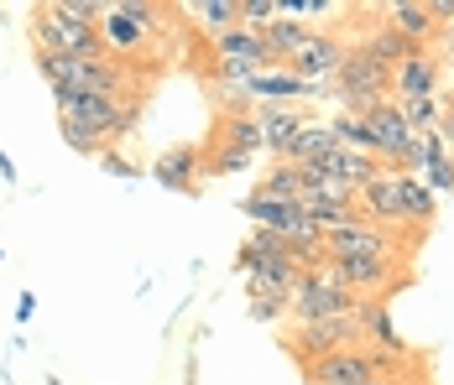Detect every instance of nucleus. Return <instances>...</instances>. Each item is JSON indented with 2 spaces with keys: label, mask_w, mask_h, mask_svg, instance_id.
<instances>
[{
  "label": "nucleus",
  "mask_w": 454,
  "mask_h": 385,
  "mask_svg": "<svg viewBox=\"0 0 454 385\" xmlns=\"http://www.w3.org/2000/svg\"><path fill=\"white\" fill-rule=\"evenodd\" d=\"M256 167V157H240V151H204V177H246Z\"/></svg>",
  "instance_id": "bb28decb"
},
{
  "label": "nucleus",
  "mask_w": 454,
  "mask_h": 385,
  "mask_svg": "<svg viewBox=\"0 0 454 385\" xmlns=\"http://www.w3.org/2000/svg\"><path fill=\"white\" fill-rule=\"evenodd\" d=\"M58 130H63V141H68V151H79V157H94V162H99V157L110 151V146H105V141H99L94 130H84L79 120H68V115H58Z\"/></svg>",
  "instance_id": "a878e982"
},
{
  "label": "nucleus",
  "mask_w": 454,
  "mask_h": 385,
  "mask_svg": "<svg viewBox=\"0 0 454 385\" xmlns=\"http://www.w3.org/2000/svg\"><path fill=\"white\" fill-rule=\"evenodd\" d=\"M340 63H345V37L329 32V27H314V32L303 37V47H298L282 68H287L293 79H303V84L329 89L334 79H340Z\"/></svg>",
  "instance_id": "0eeeda50"
},
{
  "label": "nucleus",
  "mask_w": 454,
  "mask_h": 385,
  "mask_svg": "<svg viewBox=\"0 0 454 385\" xmlns=\"http://www.w3.org/2000/svg\"><path fill=\"white\" fill-rule=\"evenodd\" d=\"M183 16L204 32V42L209 37H220L230 27H240V0H193V5H183Z\"/></svg>",
  "instance_id": "a211bd4d"
},
{
  "label": "nucleus",
  "mask_w": 454,
  "mask_h": 385,
  "mask_svg": "<svg viewBox=\"0 0 454 385\" xmlns=\"http://www.w3.org/2000/svg\"><path fill=\"white\" fill-rule=\"evenodd\" d=\"M345 146H340V135L329 130V120H314V126L303 130L287 151H282V162H293V167H309V162H329V157H340Z\"/></svg>",
  "instance_id": "dca6fc26"
},
{
  "label": "nucleus",
  "mask_w": 454,
  "mask_h": 385,
  "mask_svg": "<svg viewBox=\"0 0 454 385\" xmlns=\"http://www.w3.org/2000/svg\"><path fill=\"white\" fill-rule=\"evenodd\" d=\"M329 130L340 135V146H345V151H365V157H371V126H365V115L334 110V115H329Z\"/></svg>",
  "instance_id": "b1692460"
},
{
  "label": "nucleus",
  "mask_w": 454,
  "mask_h": 385,
  "mask_svg": "<svg viewBox=\"0 0 454 385\" xmlns=\"http://www.w3.org/2000/svg\"><path fill=\"white\" fill-rule=\"evenodd\" d=\"M204 151H240V157H262V120L256 115H215V130L204 141Z\"/></svg>",
  "instance_id": "ddd939ff"
},
{
  "label": "nucleus",
  "mask_w": 454,
  "mask_h": 385,
  "mask_svg": "<svg viewBox=\"0 0 454 385\" xmlns=\"http://www.w3.org/2000/svg\"><path fill=\"white\" fill-rule=\"evenodd\" d=\"M52 99H58V115H68L84 130H94L105 146L141 120V99H105V94H84V89H63Z\"/></svg>",
  "instance_id": "423d86ee"
},
{
  "label": "nucleus",
  "mask_w": 454,
  "mask_h": 385,
  "mask_svg": "<svg viewBox=\"0 0 454 385\" xmlns=\"http://www.w3.org/2000/svg\"><path fill=\"white\" fill-rule=\"evenodd\" d=\"M376 177H381V162L365 157V151H340V157H329V182H340V188H350V193H361L365 182H376Z\"/></svg>",
  "instance_id": "6ab92c4d"
},
{
  "label": "nucleus",
  "mask_w": 454,
  "mask_h": 385,
  "mask_svg": "<svg viewBox=\"0 0 454 385\" xmlns=\"http://www.w3.org/2000/svg\"><path fill=\"white\" fill-rule=\"evenodd\" d=\"M345 42H361L365 52L381 63V68H403V63L412 58V47L403 42V37L387 27V21H371V27H361V37H345Z\"/></svg>",
  "instance_id": "f3484780"
},
{
  "label": "nucleus",
  "mask_w": 454,
  "mask_h": 385,
  "mask_svg": "<svg viewBox=\"0 0 454 385\" xmlns=\"http://www.w3.org/2000/svg\"><path fill=\"white\" fill-rule=\"evenodd\" d=\"M309 32H314V27H303V21H293V16H277L272 27L262 32V42H267V52H272L277 68H282V63L303 47V37H309Z\"/></svg>",
  "instance_id": "4be33fe9"
},
{
  "label": "nucleus",
  "mask_w": 454,
  "mask_h": 385,
  "mask_svg": "<svg viewBox=\"0 0 454 385\" xmlns=\"http://www.w3.org/2000/svg\"><path fill=\"white\" fill-rule=\"evenodd\" d=\"M272 21H277V0H240V27L267 32Z\"/></svg>",
  "instance_id": "cd10ccee"
},
{
  "label": "nucleus",
  "mask_w": 454,
  "mask_h": 385,
  "mask_svg": "<svg viewBox=\"0 0 454 385\" xmlns=\"http://www.w3.org/2000/svg\"><path fill=\"white\" fill-rule=\"evenodd\" d=\"M0 266H5V250H0Z\"/></svg>",
  "instance_id": "72a5a7b5"
},
{
  "label": "nucleus",
  "mask_w": 454,
  "mask_h": 385,
  "mask_svg": "<svg viewBox=\"0 0 454 385\" xmlns=\"http://www.w3.org/2000/svg\"><path fill=\"white\" fill-rule=\"evenodd\" d=\"M397 110H403V120H408L412 135H428V130H439V120H444V94H428V99H397Z\"/></svg>",
  "instance_id": "5701e85b"
},
{
  "label": "nucleus",
  "mask_w": 454,
  "mask_h": 385,
  "mask_svg": "<svg viewBox=\"0 0 454 385\" xmlns=\"http://www.w3.org/2000/svg\"><path fill=\"white\" fill-rule=\"evenodd\" d=\"M199 177H204V146H193V141L162 146V157L152 162V182L168 188V193H183V198H199L204 193Z\"/></svg>",
  "instance_id": "1a4fd4ad"
},
{
  "label": "nucleus",
  "mask_w": 454,
  "mask_h": 385,
  "mask_svg": "<svg viewBox=\"0 0 454 385\" xmlns=\"http://www.w3.org/2000/svg\"><path fill=\"white\" fill-rule=\"evenodd\" d=\"M99 11L94 0H43L32 5V52L58 58H99Z\"/></svg>",
  "instance_id": "f257e3e1"
},
{
  "label": "nucleus",
  "mask_w": 454,
  "mask_h": 385,
  "mask_svg": "<svg viewBox=\"0 0 454 385\" xmlns=\"http://www.w3.org/2000/svg\"><path fill=\"white\" fill-rule=\"evenodd\" d=\"M235 271H240L246 292H277V297H293L298 281H303L298 256L277 240L272 229H251L246 235V245L235 250Z\"/></svg>",
  "instance_id": "7ed1b4c3"
},
{
  "label": "nucleus",
  "mask_w": 454,
  "mask_h": 385,
  "mask_svg": "<svg viewBox=\"0 0 454 385\" xmlns=\"http://www.w3.org/2000/svg\"><path fill=\"white\" fill-rule=\"evenodd\" d=\"M381 21H387L412 52H434V47H439V21H434L428 0H392V5H381Z\"/></svg>",
  "instance_id": "9d476101"
},
{
  "label": "nucleus",
  "mask_w": 454,
  "mask_h": 385,
  "mask_svg": "<svg viewBox=\"0 0 454 385\" xmlns=\"http://www.w3.org/2000/svg\"><path fill=\"white\" fill-rule=\"evenodd\" d=\"M444 58L439 52H412L403 68H392V99H428L444 94Z\"/></svg>",
  "instance_id": "f8f14e48"
},
{
  "label": "nucleus",
  "mask_w": 454,
  "mask_h": 385,
  "mask_svg": "<svg viewBox=\"0 0 454 385\" xmlns=\"http://www.w3.org/2000/svg\"><path fill=\"white\" fill-rule=\"evenodd\" d=\"M356 209H361V219H376L387 229H412L408 219H403V198H397V177L392 172H381L376 182H365L361 193H356Z\"/></svg>",
  "instance_id": "4468645a"
},
{
  "label": "nucleus",
  "mask_w": 454,
  "mask_h": 385,
  "mask_svg": "<svg viewBox=\"0 0 454 385\" xmlns=\"http://www.w3.org/2000/svg\"><path fill=\"white\" fill-rule=\"evenodd\" d=\"M0 177H5V182H16V177H21V172H16V162L5 157V146H0Z\"/></svg>",
  "instance_id": "2f4dec72"
},
{
  "label": "nucleus",
  "mask_w": 454,
  "mask_h": 385,
  "mask_svg": "<svg viewBox=\"0 0 454 385\" xmlns=\"http://www.w3.org/2000/svg\"><path fill=\"white\" fill-rule=\"evenodd\" d=\"M99 167L110 172V177H126V182H137V177H141V167L131 162V157H121V151H105V157H99Z\"/></svg>",
  "instance_id": "c85d7f7f"
},
{
  "label": "nucleus",
  "mask_w": 454,
  "mask_h": 385,
  "mask_svg": "<svg viewBox=\"0 0 454 385\" xmlns=\"http://www.w3.org/2000/svg\"><path fill=\"white\" fill-rule=\"evenodd\" d=\"M361 334L371 349H392V354H408V343L397 339L392 328V307L387 302H361Z\"/></svg>",
  "instance_id": "aec40b11"
},
{
  "label": "nucleus",
  "mask_w": 454,
  "mask_h": 385,
  "mask_svg": "<svg viewBox=\"0 0 454 385\" xmlns=\"http://www.w3.org/2000/svg\"><path fill=\"white\" fill-rule=\"evenodd\" d=\"M256 120H262V141H267V157L282 162V151L314 126V110L309 104H256Z\"/></svg>",
  "instance_id": "9b49d317"
},
{
  "label": "nucleus",
  "mask_w": 454,
  "mask_h": 385,
  "mask_svg": "<svg viewBox=\"0 0 454 385\" xmlns=\"http://www.w3.org/2000/svg\"><path fill=\"white\" fill-rule=\"evenodd\" d=\"M32 318H37V297H32V292H27V287H21V292H16V323H21V328H27V323H32Z\"/></svg>",
  "instance_id": "c756f323"
},
{
  "label": "nucleus",
  "mask_w": 454,
  "mask_h": 385,
  "mask_svg": "<svg viewBox=\"0 0 454 385\" xmlns=\"http://www.w3.org/2000/svg\"><path fill=\"white\" fill-rule=\"evenodd\" d=\"M356 302L324 266L318 271H303V281H298V292H293V318L287 323H324V318H340V312H356Z\"/></svg>",
  "instance_id": "6e6552de"
},
{
  "label": "nucleus",
  "mask_w": 454,
  "mask_h": 385,
  "mask_svg": "<svg viewBox=\"0 0 454 385\" xmlns=\"http://www.w3.org/2000/svg\"><path fill=\"white\" fill-rule=\"evenodd\" d=\"M329 94L340 99V110L365 115L371 104L392 99V68H381L361 42H345V63H340V79L329 84Z\"/></svg>",
  "instance_id": "39448f33"
},
{
  "label": "nucleus",
  "mask_w": 454,
  "mask_h": 385,
  "mask_svg": "<svg viewBox=\"0 0 454 385\" xmlns=\"http://www.w3.org/2000/svg\"><path fill=\"white\" fill-rule=\"evenodd\" d=\"M439 135L454 146V94H444V120H439Z\"/></svg>",
  "instance_id": "7c9ffc66"
},
{
  "label": "nucleus",
  "mask_w": 454,
  "mask_h": 385,
  "mask_svg": "<svg viewBox=\"0 0 454 385\" xmlns=\"http://www.w3.org/2000/svg\"><path fill=\"white\" fill-rule=\"evenodd\" d=\"M324 271L361 302H387V297H397L403 287L418 281L412 260H387V256H329Z\"/></svg>",
  "instance_id": "20e7f679"
},
{
  "label": "nucleus",
  "mask_w": 454,
  "mask_h": 385,
  "mask_svg": "<svg viewBox=\"0 0 454 385\" xmlns=\"http://www.w3.org/2000/svg\"><path fill=\"white\" fill-rule=\"evenodd\" d=\"M397 177V198H403V219L412 229H428L439 219V193L428 188V177H412V172H392Z\"/></svg>",
  "instance_id": "2eb2a0df"
},
{
  "label": "nucleus",
  "mask_w": 454,
  "mask_h": 385,
  "mask_svg": "<svg viewBox=\"0 0 454 385\" xmlns=\"http://www.w3.org/2000/svg\"><path fill=\"white\" fill-rule=\"evenodd\" d=\"M162 27H168V11H157L146 0H115L99 11V47H105V58H115L137 73L146 47L162 37Z\"/></svg>",
  "instance_id": "f03ea898"
},
{
  "label": "nucleus",
  "mask_w": 454,
  "mask_h": 385,
  "mask_svg": "<svg viewBox=\"0 0 454 385\" xmlns=\"http://www.w3.org/2000/svg\"><path fill=\"white\" fill-rule=\"evenodd\" d=\"M43 385H63V381H58V375H43Z\"/></svg>",
  "instance_id": "473e14b6"
},
{
  "label": "nucleus",
  "mask_w": 454,
  "mask_h": 385,
  "mask_svg": "<svg viewBox=\"0 0 454 385\" xmlns=\"http://www.w3.org/2000/svg\"><path fill=\"white\" fill-rule=\"evenodd\" d=\"M246 318H251V323H282V318H293V297H277V292H246Z\"/></svg>",
  "instance_id": "393cba45"
},
{
  "label": "nucleus",
  "mask_w": 454,
  "mask_h": 385,
  "mask_svg": "<svg viewBox=\"0 0 454 385\" xmlns=\"http://www.w3.org/2000/svg\"><path fill=\"white\" fill-rule=\"evenodd\" d=\"M251 193H256V198H282V204H298V193H303V172L293 167V162H272V172H262Z\"/></svg>",
  "instance_id": "412c9836"
}]
</instances>
